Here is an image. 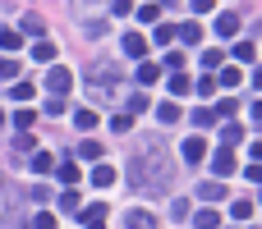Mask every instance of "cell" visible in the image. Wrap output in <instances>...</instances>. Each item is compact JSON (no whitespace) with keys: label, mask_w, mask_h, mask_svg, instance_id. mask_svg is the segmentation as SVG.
Masks as SVG:
<instances>
[{"label":"cell","mask_w":262,"mask_h":229,"mask_svg":"<svg viewBox=\"0 0 262 229\" xmlns=\"http://www.w3.org/2000/svg\"><path fill=\"white\" fill-rule=\"evenodd\" d=\"M32 229H55V216H46V211H41V216L32 220Z\"/></svg>","instance_id":"74e56055"},{"label":"cell","mask_w":262,"mask_h":229,"mask_svg":"<svg viewBox=\"0 0 262 229\" xmlns=\"http://www.w3.org/2000/svg\"><path fill=\"white\" fill-rule=\"evenodd\" d=\"M147 106H152L147 92H134V96H129V119H134V115H147Z\"/></svg>","instance_id":"8fae6325"},{"label":"cell","mask_w":262,"mask_h":229,"mask_svg":"<svg viewBox=\"0 0 262 229\" xmlns=\"http://www.w3.org/2000/svg\"><path fill=\"white\" fill-rule=\"evenodd\" d=\"M14 73H18V64L14 60H0V78H14Z\"/></svg>","instance_id":"f35d334b"},{"label":"cell","mask_w":262,"mask_h":229,"mask_svg":"<svg viewBox=\"0 0 262 229\" xmlns=\"http://www.w3.org/2000/svg\"><path fill=\"white\" fill-rule=\"evenodd\" d=\"M92 220H106V202H92V207H83V225H92Z\"/></svg>","instance_id":"ac0fdd59"},{"label":"cell","mask_w":262,"mask_h":229,"mask_svg":"<svg viewBox=\"0 0 262 229\" xmlns=\"http://www.w3.org/2000/svg\"><path fill=\"white\" fill-rule=\"evenodd\" d=\"M180 156H184L189 165H198V161L207 156V142H203V138H184V147H180Z\"/></svg>","instance_id":"3957f363"},{"label":"cell","mask_w":262,"mask_h":229,"mask_svg":"<svg viewBox=\"0 0 262 229\" xmlns=\"http://www.w3.org/2000/svg\"><path fill=\"white\" fill-rule=\"evenodd\" d=\"M74 124L88 133V129H97V115H92V110H78V115H74Z\"/></svg>","instance_id":"484cf974"},{"label":"cell","mask_w":262,"mask_h":229,"mask_svg":"<svg viewBox=\"0 0 262 229\" xmlns=\"http://www.w3.org/2000/svg\"><path fill=\"white\" fill-rule=\"evenodd\" d=\"M157 41H161V46H166V41H175V28H170V23H161V28H157Z\"/></svg>","instance_id":"836d02e7"},{"label":"cell","mask_w":262,"mask_h":229,"mask_svg":"<svg viewBox=\"0 0 262 229\" xmlns=\"http://www.w3.org/2000/svg\"><path fill=\"white\" fill-rule=\"evenodd\" d=\"M175 37H180L184 46H198V37H203V28H198V23H184V28L175 32Z\"/></svg>","instance_id":"30bf717a"},{"label":"cell","mask_w":262,"mask_h":229,"mask_svg":"<svg viewBox=\"0 0 262 229\" xmlns=\"http://www.w3.org/2000/svg\"><path fill=\"white\" fill-rule=\"evenodd\" d=\"M134 14H138L143 23H157V18H161V5H143V9H134Z\"/></svg>","instance_id":"603a6c76"},{"label":"cell","mask_w":262,"mask_h":229,"mask_svg":"<svg viewBox=\"0 0 262 229\" xmlns=\"http://www.w3.org/2000/svg\"><path fill=\"white\" fill-rule=\"evenodd\" d=\"M170 211H175V220H184V216H189V202H184V197H175V202H170Z\"/></svg>","instance_id":"8d00e7d4"},{"label":"cell","mask_w":262,"mask_h":229,"mask_svg":"<svg viewBox=\"0 0 262 229\" xmlns=\"http://www.w3.org/2000/svg\"><path fill=\"white\" fill-rule=\"evenodd\" d=\"M235 60H239V64H258V46H253V41H239V46H235Z\"/></svg>","instance_id":"9c48e42d"},{"label":"cell","mask_w":262,"mask_h":229,"mask_svg":"<svg viewBox=\"0 0 262 229\" xmlns=\"http://www.w3.org/2000/svg\"><path fill=\"white\" fill-rule=\"evenodd\" d=\"M32 60L51 64V60H55V46H51V41H37V46H32Z\"/></svg>","instance_id":"5bb4252c"},{"label":"cell","mask_w":262,"mask_h":229,"mask_svg":"<svg viewBox=\"0 0 262 229\" xmlns=\"http://www.w3.org/2000/svg\"><path fill=\"white\" fill-rule=\"evenodd\" d=\"M221 225V211H198V229H216Z\"/></svg>","instance_id":"7402d4cb"},{"label":"cell","mask_w":262,"mask_h":229,"mask_svg":"<svg viewBox=\"0 0 262 229\" xmlns=\"http://www.w3.org/2000/svg\"><path fill=\"white\" fill-rule=\"evenodd\" d=\"M120 46H124V55H134V60H143V55H147V41H143L138 32H129V37H124Z\"/></svg>","instance_id":"8992f818"},{"label":"cell","mask_w":262,"mask_h":229,"mask_svg":"<svg viewBox=\"0 0 262 229\" xmlns=\"http://www.w3.org/2000/svg\"><path fill=\"white\" fill-rule=\"evenodd\" d=\"M55 202H60V211H64V216H74V211H78V193H74V188H64Z\"/></svg>","instance_id":"4fadbf2b"},{"label":"cell","mask_w":262,"mask_h":229,"mask_svg":"<svg viewBox=\"0 0 262 229\" xmlns=\"http://www.w3.org/2000/svg\"><path fill=\"white\" fill-rule=\"evenodd\" d=\"M230 211H235V220H249V216H253V202H249V197H244V202H235V207H230Z\"/></svg>","instance_id":"f1b7e54d"},{"label":"cell","mask_w":262,"mask_h":229,"mask_svg":"<svg viewBox=\"0 0 262 229\" xmlns=\"http://www.w3.org/2000/svg\"><path fill=\"white\" fill-rule=\"evenodd\" d=\"M161 156H166V147H161V142H147V151H138V156H134L129 179H134L138 188L161 193V188L170 184V161H161Z\"/></svg>","instance_id":"6da1fadb"},{"label":"cell","mask_w":262,"mask_h":229,"mask_svg":"<svg viewBox=\"0 0 262 229\" xmlns=\"http://www.w3.org/2000/svg\"><path fill=\"white\" fill-rule=\"evenodd\" d=\"M32 124H37V110H18V115H14V129H18V133H28Z\"/></svg>","instance_id":"2e32d148"},{"label":"cell","mask_w":262,"mask_h":229,"mask_svg":"<svg viewBox=\"0 0 262 229\" xmlns=\"http://www.w3.org/2000/svg\"><path fill=\"white\" fill-rule=\"evenodd\" d=\"M28 165H32V174H51V170H55V156H51V151H37Z\"/></svg>","instance_id":"52a82bcc"},{"label":"cell","mask_w":262,"mask_h":229,"mask_svg":"<svg viewBox=\"0 0 262 229\" xmlns=\"http://www.w3.org/2000/svg\"><path fill=\"white\" fill-rule=\"evenodd\" d=\"M111 129H115V133H129V129H134V119H129V115H115V119H111Z\"/></svg>","instance_id":"d6a6232c"},{"label":"cell","mask_w":262,"mask_h":229,"mask_svg":"<svg viewBox=\"0 0 262 229\" xmlns=\"http://www.w3.org/2000/svg\"><path fill=\"white\" fill-rule=\"evenodd\" d=\"M221 83L226 87H239V69H221Z\"/></svg>","instance_id":"e575fe53"},{"label":"cell","mask_w":262,"mask_h":229,"mask_svg":"<svg viewBox=\"0 0 262 229\" xmlns=\"http://www.w3.org/2000/svg\"><path fill=\"white\" fill-rule=\"evenodd\" d=\"M46 92H51V96H64V92H74V73L55 64V69L46 73Z\"/></svg>","instance_id":"7a4b0ae2"},{"label":"cell","mask_w":262,"mask_h":229,"mask_svg":"<svg viewBox=\"0 0 262 229\" xmlns=\"http://www.w3.org/2000/svg\"><path fill=\"white\" fill-rule=\"evenodd\" d=\"M235 32H239V18L235 14H221L216 18V37H235Z\"/></svg>","instance_id":"ba28073f"},{"label":"cell","mask_w":262,"mask_h":229,"mask_svg":"<svg viewBox=\"0 0 262 229\" xmlns=\"http://www.w3.org/2000/svg\"><path fill=\"white\" fill-rule=\"evenodd\" d=\"M221 138H226V151H230V147L244 138V129H239V124H226V133H221Z\"/></svg>","instance_id":"4316f807"},{"label":"cell","mask_w":262,"mask_h":229,"mask_svg":"<svg viewBox=\"0 0 262 229\" xmlns=\"http://www.w3.org/2000/svg\"><path fill=\"white\" fill-rule=\"evenodd\" d=\"M78 156H88V161H97V156H101V142H92V138H88V142L78 147Z\"/></svg>","instance_id":"83f0119b"},{"label":"cell","mask_w":262,"mask_h":229,"mask_svg":"<svg viewBox=\"0 0 262 229\" xmlns=\"http://www.w3.org/2000/svg\"><path fill=\"white\" fill-rule=\"evenodd\" d=\"M92 184H97V188H111V184H115V170H111V165H97V170H92Z\"/></svg>","instance_id":"7c38bea8"},{"label":"cell","mask_w":262,"mask_h":229,"mask_svg":"<svg viewBox=\"0 0 262 229\" xmlns=\"http://www.w3.org/2000/svg\"><path fill=\"white\" fill-rule=\"evenodd\" d=\"M18 41H23V37H18L14 28H5V32H0V50H18Z\"/></svg>","instance_id":"44dd1931"},{"label":"cell","mask_w":262,"mask_h":229,"mask_svg":"<svg viewBox=\"0 0 262 229\" xmlns=\"http://www.w3.org/2000/svg\"><path fill=\"white\" fill-rule=\"evenodd\" d=\"M157 115H161V124H175V119H180V106H161Z\"/></svg>","instance_id":"4dcf8cb0"},{"label":"cell","mask_w":262,"mask_h":229,"mask_svg":"<svg viewBox=\"0 0 262 229\" xmlns=\"http://www.w3.org/2000/svg\"><path fill=\"white\" fill-rule=\"evenodd\" d=\"M60 179H64V188H74V184H78V165L64 161V165H60Z\"/></svg>","instance_id":"ffe728a7"},{"label":"cell","mask_w":262,"mask_h":229,"mask_svg":"<svg viewBox=\"0 0 262 229\" xmlns=\"http://www.w3.org/2000/svg\"><path fill=\"white\" fill-rule=\"evenodd\" d=\"M203 64H207V73H216V69H221V50H207V55H203Z\"/></svg>","instance_id":"f546056e"},{"label":"cell","mask_w":262,"mask_h":229,"mask_svg":"<svg viewBox=\"0 0 262 229\" xmlns=\"http://www.w3.org/2000/svg\"><path fill=\"white\" fill-rule=\"evenodd\" d=\"M193 124H198V129H212V124H216V115H212V110H198V115H193Z\"/></svg>","instance_id":"1f68e13d"},{"label":"cell","mask_w":262,"mask_h":229,"mask_svg":"<svg viewBox=\"0 0 262 229\" xmlns=\"http://www.w3.org/2000/svg\"><path fill=\"white\" fill-rule=\"evenodd\" d=\"M88 229H106V225H101V220H92V225H88Z\"/></svg>","instance_id":"ab89813d"},{"label":"cell","mask_w":262,"mask_h":229,"mask_svg":"<svg viewBox=\"0 0 262 229\" xmlns=\"http://www.w3.org/2000/svg\"><path fill=\"white\" fill-rule=\"evenodd\" d=\"M157 78H161L157 64H138V83H157Z\"/></svg>","instance_id":"d4e9b609"},{"label":"cell","mask_w":262,"mask_h":229,"mask_svg":"<svg viewBox=\"0 0 262 229\" xmlns=\"http://www.w3.org/2000/svg\"><path fill=\"white\" fill-rule=\"evenodd\" d=\"M0 129H5V110H0Z\"/></svg>","instance_id":"60d3db41"},{"label":"cell","mask_w":262,"mask_h":229,"mask_svg":"<svg viewBox=\"0 0 262 229\" xmlns=\"http://www.w3.org/2000/svg\"><path fill=\"white\" fill-rule=\"evenodd\" d=\"M230 170H235V156H230V151H226V147H221V151H216V156H212V174H216V179H226V174H230Z\"/></svg>","instance_id":"277c9868"},{"label":"cell","mask_w":262,"mask_h":229,"mask_svg":"<svg viewBox=\"0 0 262 229\" xmlns=\"http://www.w3.org/2000/svg\"><path fill=\"white\" fill-rule=\"evenodd\" d=\"M193 92H198V96H216V78H212V73H203V78L193 83Z\"/></svg>","instance_id":"9a60e30c"},{"label":"cell","mask_w":262,"mask_h":229,"mask_svg":"<svg viewBox=\"0 0 262 229\" xmlns=\"http://www.w3.org/2000/svg\"><path fill=\"white\" fill-rule=\"evenodd\" d=\"M32 96V83H14V101H28Z\"/></svg>","instance_id":"d590c367"},{"label":"cell","mask_w":262,"mask_h":229,"mask_svg":"<svg viewBox=\"0 0 262 229\" xmlns=\"http://www.w3.org/2000/svg\"><path fill=\"white\" fill-rule=\"evenodd\" d=\"M184 92H193V83H189L184 73H175V78H170V96H184Z\"/></svg>","instance_id":"d6986e66"},{"label":"cell","mask_w":262,"mask_h":229,"mask_svg":"<svg viewBox=\"0 0 262 229\" xmlns=\"http://www.w3.org/2000/svg\"><path fill=\"white\" fill-rule=\"evenodd\" d=\"M124 229H157V216H147V211H129V216H124Z\"/></svg>","instance_id":"5b68a950"},{"label":"cell","mask_w":262,"mask_h":229,"mask_svg":"<svg viewBox=\"0 0 262 229\" xmlns=\"http://www.w3.org/2000/svg\"><path fill=\"white\" fill-rule=\"evenodd\" d=\"M198 197H203V202H221V197H226V188H221V184H203V188H198Z\"/></svg>","instance_id":"e0dca14e"},{"label":"cell","mask_w":262,"mask_h":229,"mask_svg":"<svg viewBox=\"0 0 262 229\" xmlns=\"http://www.w3.org/2000/svg\"><path fill=\"white\" fill-rule=\"evenodd\" d=\"M166 69H170V73H184V50H170V55H166Z\"/></svg>","instance_id":"cb8c5ba5"}]
</instances>
